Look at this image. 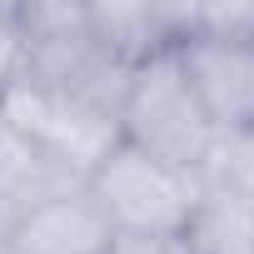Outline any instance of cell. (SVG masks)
Segmentation results:
<instances>
[{"label": "cell", "mask_w": 254, "mask_h": 254, "mask_svg": "<svg viewBox=\"0 0 254 254\" xmlns=\"http://www.w3.org/2000/svg\"><path fill=\"white\" fill-rule=\"evenodd\" d=\"M115 125H120L125 145H135V150H145L175 170H190V175H204L214 150H219V130L209 125L175 45L130 65Z\"/></svg>", "instance_id": "cell-1"}, {"label": "cell", "mask_w": 254, "mask_h": 254, "mask_svg": "<svg viewBox=\"0 0 254 254\" xmlns=\"http://www.w3.org/2000/svg\"><path fill=\"white\" fill-rule=\"evenodd\" d=\"M199 185L204 175L175 170L125 140H115L105 160L85 175V190L105 209L115 239H180L199 199Z\"/></svg>", "instance_id": "cell-2"}, {"label": "cell", "mask_w": 254, "mask_h": 254, "mask_svg": "<svg viewBox=\"0 0 254 254\" xmlns=\"http://www.w3.org/2000/svg\"><path fill=\"white\" fill-rule=\"evenodd\" d=\"M175 55H180L209 125L219 130V140L254 130V35L229 30V25L209 20L199 5H190Z\"/></svg>", "instance_id": "cell-3"}, {"label": "cell", "mask_w": 254, "mask_h": 254, "mask_svg": "<svg viewBox=\"0 0 254 254\" xmlns=\"http://www.w3.org/2000/svg\"><path fill=\"white\" fill-rule=\"evenodd\" d=\"M10 249L15 254H110L115 229L80 180V185L40 199L35 209H25L10 229Z\"/></svg>", "instance_id": "cell-4"}, {"label": "cell", "mask_w": 254, "mask_h": 254, "mask_svg": "<svg viewBox=\"0 0 254 254\" xmlns=\"http://www.w3.org/2000/svg\"><path fill=\"white\" fill-rule=\"evenodd\" d=\"M180 244L185 254H254V199L204 175Z\"/></svg>", "instance_id": "cell-5"}, {"label": "cell", "mask_w": 254, "mask_h": 254, "mask_svg": "<svg viewBox=\"0 0 254 254\" xmlns=\"http://www.w3.org/2000/svg\"><path fill=\"white\" fill-rule=\"evenodd\" d=\"M204 175H214V180H224V185H234L239 194H249V199H254V130L224 135Z\"/></svg>", "instance_id": "cell-6"}, {"label": "cell", "mask_w": 254, "mask_h": 254, "mask_svg": "<svg viewBox=\"0 0 254 254\" xmlns=\"http://www.w3.org/2000/svg\"><path fill=\"white\" fill-rule=\"evenodd\" d=\"M20 50H25V35H20V5H0V100H5L15 70H20Z\"/></svg>", "instance_id": "cell-7"}, {"label": "cell", "mask_w": 254, "mask_h": 254, "mask_svg": "<svg viewBox=\"0 0 254 254\" xmlns=\"http://www.w3.org/2000/svg\"><path fill=\"white\" fill-rule=\"evenodd\" d=\"M110 254H185L180 239H115Z\"/></svg>", "instance_id": "cell-8"}, {"label": "cell", "mask_w": 254, "mask_h": 254, "mask_svg": "<svg viewBox=\"0 0 254 254\" xmlns=\"http://www.w3.org/2000/svg\"><path fill=\"white\" fill-rule=\"evenodd\" d=\"M0 254H15V249H10V234H0Z\"/></svg>", "instance_id": "cell-9"}]
</instances>
